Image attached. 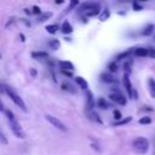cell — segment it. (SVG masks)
Listing matches in <instances>:
<instances>
[{
	"label": "cell",
	"mask_w": 155,
	"mask_h": 155,
	"mask_svg": "<svg viewBox=\"0 0 155 155\" xmlns=\"http://www.w3.org/2000/svg\"><path fill=\"white\" fill-rule=\"evenodd\" d=\"M132 149L137 154H145L149 149V140L145 137H137L132 142Z\"/></svg>",
	"instance_id": "obj_1"
},
{
	"label": "cell",
	"mask_w": 155,
	"mask_h": 155,
	"mask_svg": "<svg viewBox=\"0 0 155 155\" xmlns=\"http://www.w3.org/2000/svg\"><path fill=\"white\" fill-rule=\"evenodd\" d=\"M4 88H5V93L12 99V102L16 104V105H18L22 110H24V111H27V107H25V103H24V101L22 99V97H19L11 87H8V86H5L4 85Z\"/></svg>",
	"instance_id": "obj_2"
},
{
	"label": "cell",
	"mask_w": 155,
	"mask_h": 155,
	"mask_svg": "<svg viewBox=\"0 0 155 155\" xmlns=\"http://www.w3.org/2000/svg\"><path fill=\"white\" fill-rule=\"evenodd\" d=\"M109 99L113 101V102L116 103V104H120V105H125V104L127 103L126 97H125L117 88H111V93L109 94Z\"/></svg>",
	"instance_id": "obj_3"
},
{
	"label": "cell",
	"mask_w": 155,
	"mask_h": 155,
	"mask_svg": "<svg viewBox=\"0 0 155 155\" xmlns=\"http://www.w3.org/2000/svg\"><path fill=\"white\" fill-rule=\"evenodd\" d=\"M10 127H11L13 134H15L17 138H19V139H24V138H25V132H24V130L22 128V126H21L16 120L10 122Z\"/></svg>",
	"instance_id": "obj_4"
},
{
	"label": "cell",
	"mask_w": 155,
	"mask_h": 155,
	"mask_svg": "<svg viewBox=\"0 0 155 155\" xmlns=\"http://www.w3.org/2000/svg\"><path fill=\"white\" fill-rule=\"evenodd\" d=\"M45 119H46L52 126H54L56 128H58V130H61V131H67V126H65L59 119H57L56 116H52V115H50V114H46V115H45Z\"/></svg>",
	"instance_id": "obj_5"
},
{
	"label": "cell",
	"mask_w": 155,
	"mask_h": 155,
	"mask_svg": "<svg viewBox=\"0 0 155 155\" xmlns=\"http://www.w3.org/2000/svg\"><path fill=\"white\" fill-rule=\"evenodd\" d=\"M122 84H124V87H125L128 97H132L134 90L132 88V84H131V80L128 78V74H124V76H122Z\"/></svg>",
	"instance_id": "obj_6"
},
{
	"label": "cell",
	"mask_w": 155,
	"mask_h": 155,
	"mask_svg": "<svg viewBox=\"0 0 155 155\" xmlns=\"http://www.w3.org/2000/svg\"><path fill=\"white\" fill-rule=\"evenodd\" d=\"M94 8H101V5L98 2H84L80 5V12H87L90 10H94Z\"/></svg>",
	"instance_id": "obj_7"
},
{
	"label": "cell",
	"mask_w": 155,
	"mask_h": 155,
	"mask_svg": "<svg viewBox=\"0 0 155 155\" xmlns=\"http://www.w3.org/2000/svg\"><path fill=\"white\" fill-rule=\"evenodd\" d=\"M96 102H94V98H93V93L87 90L86 91V108H87V111H91L94 107Z\"/></svg>",
	"instance_id": "obj_8"
},
{
	"label": "cell",
	"mask_w": 155,
	"mask_h": 155,
	"mask_svg": "<svg viewBox=\"0 0 155 155\" xmlns=\"http://www.w3.org/2000/svg\"><path fill=\"white\" fill-rule=\"evenodd\" d=\"M101 80L105 84H117V80L111 74H107V73L101 74Z\"/></svg>",
	"instance_id": "obj_9"
},
{
	"label": "cell",
	"mask_w": 155,
	"mask_h": 155,
	"mask_svg": "<svg viewBox=\"0 0 155 155\" xmlns=\"http://www.w3.org/2000/svg\"><path fill=\"white\" fill-rule=\"evenodd\" d=\"M87 119H90L91 121H93V122H97V124H103V121H102V119H101V116L96 113V111H93V110H91V111H87Z\"/></svg>",
	"instance_id": "obj_10"
},
{
	"label": "cell",
	"mask_w": 155,
	"mask_h": 155,
	"mask_svg": "<svg viewBox=\"0 0 155 155\" xmlns=\"http://www.w3.org/2000/svg\"><path fill=\"white\" fill-rule=\"evenodd\" d=\"M61 30H62V33H64V34H71L74 29H73L71 24H70L68 21H64V22L62 23V25H61Z\"/></svg>",
	"instance_id": "obj_11"
},
{
	"label": "cell",
	"mask_w": 155,
	"mask_h": 155,
	"mask_svg": "<svg viewBox=\"0 0 155 155\" xmlns=\"http://www.w3.org/2000/svg\"><path fill=\"white\" fill-rule=\"evenodd\" d=\"M58 65L61 69H64V70H71L73 71V69H74V64L69 61H59Z\"/></svg>",
	"instance_id": "obj_12"
},
{
	"label": "cell",
	"mask_w": 155,
	"mask_h": 155,
	"mask_svg": "<svg viewBox=\"0 0 155 155\" xmlns=\"http://www.w3.org/2000/svg\"><path fill=\"white\" fill-rule=\"evenodd\" d=\"M153 31H154V24H153V23H149V24H147V25L143 28V30L140 31V34H142L143 36H150V35L153 34Z\"/></svg>",
	"instance_id": "obj_13"
},
{
	"label": "cell",
	"mask_w": 155,
	"mask_h": 155,
	"mask_svg": "<svg viewBox=\"0 0 155 155\" xmlns=\"http://www.w3.org/2000/svg\"><path fill=\"white\" fill-rule=\"evenodd\" d=\"M61 88H62L63 91H67V92H70V93H75V92H76L75 87H74L71 84L67 82V81H64V82L61 84Z\"/></svg>",
	"instance_id": "obj_14"
},
{
	"label": "cell",
	"mask_w": 155,
	"mask_h": 155,
	"mask_svg": "<svg viewBox=\"0 0 155 155\" xmlns=\"http://www.w3.org/2000/svg\"><path fill=\"white\" fill-rule=\"evenodd\" d=\"M148 88H149V93L151 98H155V80L153 78L148 79Z\"/></svg>",
	"instance_id": "obj_15"
},
{
	"label": "cell",
	"mask_w": 155,
	"mask_h": 155,
	"mask_svg": "<svg viewBox=\"0 0 155 155\" xmlns=\"http://www.w3.org/2000/svg\"><path fill=\"white\" fill-rule=\"evenodd\" d=\"M75 82H76V84H78V86H79V87H81L82 90H87V87H88L87 81H86L82 76H76V78H75Z\"/></svg>",
	"instance_id": "obj_16"
},
{
	"label": "cell",
	"mask_w": 155,
	"mask_h": 155,
	"mask_svg": "<svg viewBox=\"0 0 155 155\" xmlns=\"http://www.w3.org/2000/svg\"><path fill=\"white\" fill-rule=\"evenodd\" d=\"M133 53L136 57H148V50L144 47H137Z\"/></svg>",
	"instance_id": "obj_17"
},
{
	"label": "cell",
	"mask_w": 155,
	"mask_h": 155,
	"mask_svg": "<svg viewBox=\"0 0 155 155\" xmlns=\"http://www.w3.org/2000/svg\"><path fill=\"white\" fill-rule=\"evenodd\" d=\"M96 104H97V107L98 108H101V109H109L110 108V104L107 102V99H104V98H99L97 102H96Z\"/></svg>",
	"instance_id": "obj_18"
},
{
	"label": "cell",
	"mask_w": 155,
	"mask_h": 155,
	"mask_svg": "<svg viewBox=\"0 0 155 155\" xmlns=\"http://www.w3.org/2000/svg\"><path fill=\"white\" fill-rule=\"evenodd\" d=\"M31 57L33 58H48V53L45 51H33Z\"/></svg>",
	"instance_id": "obj_19"
},
{
	"label": "cell",
	"mask_w": 155,
	"mask_h": 155,
	"mask_svg": "<svg viewBox=\"0 0 155 155\" xmlns=\"http://www.w3.org/2000/svg\"><path fill=\"white\" fill-rule=\"evenodd\" d=\"M130 121H132V116H127V117L121 119L120 121H115L113 122V126H124V125H127Z\"/></svg>",
	"instance_id": "obj_20"
},
{
	"label": "cell",
	"mask_w": 155,
	"mask_h": 155,
	"mask_svg": "<svg viewBox=\"0 0 155 155\" xmlns=\"http://www.w3.org/2000/svg\"><path fill=\"white\" fill-rule=\"evenodd\" d=\"M50 17H52V12H51V11H50V12H44V13H41L40 16H38L36 21H38V22H45V21L48 19Z\"/></svg>",
	"instance_id": "obj_21"
},
{
	"label": "cell",
	"mask_w": 155,
	"mask_h": 155,
	"mask_svg": "<svg viewBox=\"0 0 155 155\" xmlns=\"http://www.w3.org/2000/svg\"><path fill=\"white\" fill-rule=\"evenodd\" d=\"M48 46H50L52 50H57V48H59L61 42H59V40H58V39H52V40H50V41H48Z\"/></svg>",
	"instance_id": "obj_22"
},
{
	"label": "cell",
	"mask_w": 155,
	"mask_h": 155,
	"mask_svg": "<svg viewBox=\"0 0 155 155\" xmlns=\"http://www.w3.org/2000/svg\"><path fill=\"white\" fill-rule=\"evenodd\" d=\"M131 53H132L131 50L124 51V52H121V53H119V54L116 56V61H121V59H124V58H128V57L131 56Z\"/></svg>",
	"instance_id": "obj_23"
},
{
	"label": "cell",
	"mask_w": 155,
	"mask_h": 155,
	"mask_svg": "<svg viewBox=\"0 0 155 155\" xmlns=\"http://www.w3.org/2000/svg\"><path fill=\"white\" fill-rule=\"evenodd\" d=\"M109 16H110V11H109V8H104V10L102 11V13L99 15V19H101L102 22H104V21H107V19L109 18Z\"/></svg>",
	"instance_id": "obj_24"
},
{
	"label": "cell",
	"mask_w": 155,
	"mask_h": 155,
	"mask_svg": "<svg viewBox=\"0 0 155 155\" xmlns=\"http://www.w3.org/2000/svg\"><path fill=\"white\" fill-rule=\"evenodd\" d=\"M58 29H59L58 24H48V25H46V31L50 33V34H54Z\"/></svg>",
	"instance_id": "obj_25"
},
{
	"label": "cell",
	"mask_w": 155,
	"mask_h": 155,
	"mask_svg": "<svg viewBox=\"0 0 155 155\" xmlns=\"http://www.w3.org/2000/svg\"><path fill=\"white\" fill-rule=\"evenodd\" d=\"M78 5H79V1H78V0H71V1L69 2V6L65 8V13H67V12H70V11H71L73 8H75Z\"/></svg>",
	"instance_id": "obj_26"
},
{
	"label": "cell",
	"mask_w": 155,
	"mask_h": 155,
	"mask_svg": "<svg viewBox=\"0 0 155 155\" xmlns=\"http://www.w3.org/2000/svg\"><path fill=\"white\" fill-rule=\"evenodd\" d=\"M131 67H132V61H127L125 64H124V70H125V74H130L131 73Z\"/></svg>",
	"instance_id": "obj_27"
},
{
	"label": "cell",
	"mask_w": 155,
	"mask_h": 155,
	"mask_svg": "<svg viewBox=\"0 0 155 155\" xmlns=\"http://www.w3.org/2000/svg\"><path fill=\"white\" fill-rule=\"evenodd\" d=\"M138 122L140 125H149V124H151V117L150 116H143V117L139 119Z\"/></svg>",
	"instance_id": "obj_28"
},
{
	"label": "cell",
	"mask_w": 155,
	"mask_h": 155,
	"mask_svg": "<svg viewBox=\"0 0 155 155\" xmlns=\"http://www.w3.org/2000/svg\"><path fill=\"white\" fill-rule=\"evenodd\" d=\"M99 13V8H94V10H90L87 12H85V17H93L97 16Z\"/></svg>",
	"instance_id": "obj_29"
},
{
	"label": "cell",
	"mask_w": 155,
	"mask_h": 155,
	"mask_svg": "<svg viewBox=\"0 0 155 155\" xmlns=\"http://www.w3.org/2000/svg\"><path fill=\"white\" fill-rule=\"evenodd\" d=\"M4 113H5V115H6V117L8 119L10 122H11V121H15V115H13V113H12L10 109H6Z\"/></svg>",
	"instance_id": "obj_30"
},
{
	"label": "cell",
	"mask_w": 155,
	"mask_h": 155,
	"mask_svg": "<svg viewBox=\"0 0 155 155\" xmlns=\"http://www.w3.org/2000/svg\"><path fill=\"white\" fill-rule=\"evenodd\" d=\"M108 69H109V71L115 73V71L117 70V65H116V63H115V62H110V63L108 64Z\"/></svg>",
	"instance_id": "obj_31"
},
{
	"label": "cell",
	"mask_w": 155,
	"mask_h": 155,
	"mask_svg": "<svg viewBox=\"0 0 155 155\" xmlns=\"http://www.w3.org/2000/svg\"><path fill=\"white\" fill-rule=\"evenodd\" d=\"M113 115H114V119H115L116 121H120V120L122 119V115H121V111H120V110H117V109H115V110L113 111Z\"/></svg>",
	"instance_id": "obj_32"
},
{
	"label": "cell",
	"mask_w": 155,
	"mask_h": 155,
	"mask_svg": "<svg viewBox=\"0 0 155 155\" xmlns=\"http://www.w3.org/2000/svg\"><path fill=\"white\" fill-rule=\"evenodd\" d=\"M132 6H133V10H134V11H142V10H143V6H142L140 4H138L137 1H133V2H132Z\"/></svg>",
	"instance_id": "obj_33"
},
{
	"label": "cell",
	"mask_w": 155,
	"mask_h": 155,
	"mask_svg": "<svg viewBox=\"0 0 155 155\" xmlns=\"http://www.w3.org/2000/svg\"><path fill=\"white\" fill-rule=\"evenodd\" d=\"M147 50H148V57L155 59V48L154 47H150V48H147Z\"/></svg>",
	"instance_id": "obj_34"
},
{
	"label": "cell",
	"mask_w": 155,
	"mask_h": 155,
	"mask_svg": "<svg viewBox=\"0 0 155 155\" xmlns=\"http://www.w3.org/2000/svg\"><path fill=\"white\" fill-rule=\"evenodd\" d=\"M33 13H34V15H38V16H40L42 12H41V8H40L39 6L34 5V6H33Z\"/></svg>",
	"instance_id": "obj_35"
},
{
	"label": "cell",
	"mask_w": 155,
	"mask_h": 155,
	"mask_svg": "<svg viewBox=\"0 0 155 155\" xmlns=\"http://www.w3.org/2000/svg\"><path fill=\"white\" fill-rule=\"evenodd\" d=\"M61 73H62L63 75L68 76V78H71V76H73V73H71V70H64V69H61Z\"/></svg>",
	"instance_id": "obj_36"
},
{
	"label": "cell",
	"mask_w": 155,
	"mask_h": 155,
	"mask_svg": "<svg viewBox=\"0 0 155 155\" xmlns=\"http://www.w3.org/2000/svg\"><path fill=\"white\" fill-rule=\"evenodd\" d=\"M0 143L7 144V138H6V136H5L2 132H0Z\"/></svg>",
	"instance_id": "obj_37"
},
{
	"label": "cell",
	"mask_w": 155,
	"mask_h": 155,
	"mask_svg": "<svg viewBox=\"0 0 155 155\" xmlns=\"http://www.w3.org/2000/svg\"><path fill=\"white\" fill-rule=\"evenodd\" d=\"M140 110L142 111H153V108H150V107H143Z\"/></svg>",
	"instance_id": "obj_38"
},
{
	"label": "cell",
	"mask_w": 155,
	"mask_h": 155,
	"mask_svg": "<svg viewBox=\"0 0 155 155\" xmlns=\"http://www.w3.org/2000/svg\"><path fill=\"white\" fill-rule=\"evenodd\" d=\"M36 74H38V73H36V70H35L34 68H31V69H30V75H31L33 78H35V76H36Z\"/></svg>",
	"instance_id": "obj_39"
},
{
	"label": "cell",
	"mask_w": 155,
	"mask_h": 155,
	"mask_svg": "<svg viewBox=\"0 0 155 155\" xmlns=\"http://www.w3.org/2000/svg\"><path fill=\"white\" fill-rule=\"evenodd\" d=\"M13 22H15V18H13V17H12V18H11V19H10V21H8V22H7V23H6V27H8V25H10V24H12V23H13Z\"/></svg>",
	"instance_id": "obj_40"
},
{
	"label": "cell",
	"mask_w": 155,
	"mask_h": 155,
	"mask_svg": "<svg viewBox=\"0 0 155 155\" xmlns=\"http://www.w3.org/2000/svg\"><path fill=\"white\" fill-rule=\"evenodd\" d=\"M91 147H92L93 149H96V150H98V151H99V148H98V145H97V144H94V143H92V144H91Z\"/></svg>",
	"instance_id": "obj_41"
},
{
	"label": "cell",
	"mask_w": 155,
	"mask_h": 155,
	"mask_svg": "<svg viewBox=\"0 0 155 155\" xmlns=\"http://www.w3.org/2000/svg\"><path fill=\"white\" fill-rule=\"evenodd\" d=\"M24 12H25L27 15H31V13H33V11H30L29 8H24Z\"/></svg>",
	"instance_id": "obj_42"
},
{
	"label": "cell",
	"mask_w": 155,
	"mask_h": 155,
	"mask_svg": "<svg viewBox=\"0 0 155 155\" xmlns=\"http://www.w3.org/2000/svg\"><path fill=\"white\" fill-rule=\"evenodd\" d=\"M0 110H1V111H5V110H6V109L4 108V104H2V102H1V101H0Z\"/></svg>",
	"instance_id": "obj_43"
},
{
	"label": "cell",
	"mask_w": 155,
	"mask_h": 155,
	"mask_svg": "<svg viewBox=\"0 0 155 155\" xmlns=\"http://www.w3.org/2000/svg\"><path fill=\"white\" fill-rule=\"evenodd\" d=\"M153 148H154V150H153V155H155V138L153 139Z\"/></svg>",
	"instance_id": "obj_44"
},
{
	"label": "cell",
	"mask_w": 155,
	"mask_h": 155,
	"mask_svg": "<svg viewBox=\"0 0 155 155\" xmlns=\"http://www.w3.org/2000/svg\"><path fill=\"white\" fill-rule=\"evenodd\" d=\"M19 36H21V40H22V42H24V41H25V39H24V35H23V34H21Z\"/></svg>",
	"instance_id": "obj_45"
},
{
	"label": "cell",
	"mask_w": 155,
	"mask_h": 155,
	"mask_svg": "<svg viewBox=\"0 0 155 155\" xmlns=\"http://www.w3.org/2000/svg\"><path fill=\"white\" fill-rule=\"evenodd\" d=\"M54 2H56V4H63V1H62V0H59V1H58V0H56Z\"/></svg>",
	"instance_id": "obj_46"
},
{
	"label": "cell",
	"mask_w": 155,
	"mask_h": 155,
	"mask_svg": "<svg viewBox=\"0 0 155 155\" xmlns=\"http://www.w3.org/2000/svg\"><path fill=\"white\" fill-rule=\"evenodd\" d=\"M154 39H155V38H154Z\"/></svg>",
	"instance_id": "obj_47"
}]
</instances>
